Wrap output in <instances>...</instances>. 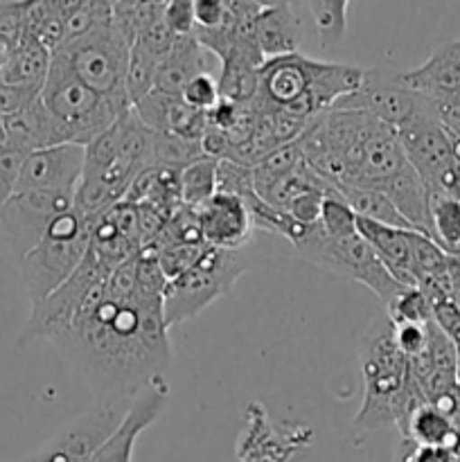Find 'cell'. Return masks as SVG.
Instances as JSON below:
<instances>
[{"label":"cell","mask_w":460,"mask_h":462,"mask_svg":"<svg viewBox=\"0 0 460 462\" xmlns=\"http://www.w3.org/2000/svg\"><path fill=\"white\" fill-rule=\"evenodd\" d=\"M400 431L404 440L415 442V445L449 447V449H454L458 424L449 415L442 413L440 409H436L428 402H422V404L410 411Z\"/></svg>","instance_id":"cell-23"},{"label":"cell","mask_w":460,"mask_h":462,"mask_svg":"<svg viewBox=\"0 0 460 462\" xmlns=\"http://www.w3.org/2000/svg\"><path fill=\"white\" fill-rule=\"evenodd\" d=\"M3 129L5 143L23 149L25 153L66 143L61 129L54 122V117L50 116L48 108L43 106L41 97L32 102L27 108H23V111L3 117Z\"/></svg>","instance_id":"cell-20"},{"label":"cell","mask_w":460,"mask_h":462,"mask_svg":"<svg viewBox=\"0 0 460 462\" xmlns=\"http://www.w3.org/2000/svg\"><path fill=\"white\" fill-rule=\"evenodd\" d=\"M395 131L406 158L427 185V192H433L437 180L454 162V153H451V138L433 113L431 99L427 97V104L409 120L401 122Z\"/></svg>","instance_id":"cell-12"},{"label":"cell","mask_w":460,"mask_h":462,"mask_svg":"<svg viewBox=\"0 0 460 462\" xmlns=\"http://www.w3.org/2000/svg\"><path fill=\"white\" fill-rule=\"evenodd\" d=\"M167 402H170V386L165 383V379H158L152 386L144 388L143 393H138L131 400L129 411L122 418L120 427L99 447L90 462H131L135 442L161 418Z\"/></svg>","instance_id":"cell-15"},{"label":"cell","mask_w":460,"mask_h":462,"mask_svg":"<svg viewBox=\"0 0 460 462\" xmlns=\"http://www.w3.org/2000/svg\"><path fill=\"white\" fill-rule=\"evenodd\" d=\"M180 99H183L188 106H192L194 111L207 113L216 102H219V79L212 77V72H203V75H197L180 93Z\"/></svg>","instance_id":"cell-31"},{"label":"cell","mask_w":460,"mask_h":462,"mask_svg":"<svg viewBox=\"0 0 460 462\" xmlns=\"http://www.w3.org/2000/svg\"><path fill=\"white\" fill-rule=\"evenodd\" d=\"M343 199H345L347 206L354 210L356 217L361 219H370L377 221V224L383 226H395V228H406L413 230V226L400 215L395 206H392L391 199L386 197L379 189H370V188H341L338 189Z\"/></svg>","instance_id":"cell-25"},{"label":"cell","mask_w":460,"mask_h":462,"mask_svg":"<svg viewBox=\"0 0 460 462\" xmlns=\"http://www.w3.org/2000/svg\"><path fill=\"white\" fill-rule=\"evenodd\" d=\"M433 323L442 329L446 338L455 346V350H460V307L455 305L451 298L445 300H437L431 305Z\"/></svg>","instance_id":"cell-36"},{"label":"cell","mask_w":460,"mask_h":462,"mask_svg":"<svg viewBox=\"0 0 460 462\" xmlns=\"http://www.w3.org/2000/svg\"><path fill=\"white\" fill-rule=\"evenodd\" d=\"M356 355L363 377V404L354 415V429L363 433L388 427L400 429L410 411L427 400L410 379L409 359L395 346L386 311L365 329Z\"/></svg>","instance_id":"cell-4"},{"label":"cell","mask_w":460,"mask_h":462,"mask_svg":"<svg viewBox=\"0 0 460 462\" xmlns=\"http://www.w3.org/2000/svg\"><path fill=\"white\" fill-rule=\"evenodd\" d=\"M86 165V147L75 143L52 144L27 153L23 162L18 189H50L66 192L77 189Z\"/></svg>","instance_id":"cell-14"},{"label":"cell","mask_w":460,"mask_h":462,"mask_svg":"<svg viewBox=\"0 0 460 462\" xmlns=\"http://www.w3.org/2000/svg\"><path fill=\"white\" fill-rule=\"evenodd\" d=\"M300 34V21H298L289 3L260 9L255 21H253V39H255V45L264 61L298 52Z\"/></svg>","instance_id":"cell-19"},{"label":"cell","mask_w":460,"mask_h":462,"mask_svg":"<svg viewBox=\"0 0 460 462\" xmlns=\"http://www.w3.org/2000/svg\"><path fill=\"white\" fill-rule=\"evenodd\" d=\"M428 237L446 253L460 255V201L446 194H428Z\"/></svg>","instance_id":"cell-24"},{"label":"cell","mask_w":460,"mask_h":462,"mask_svg":"<svg viewBox=\"0 0 460 462\" xmlns=\"http://www.w3.org/2000/svg\"><path fill=\"white\" fill-rule=\"evenodd\" d=\"M363 68L350 63H329L300 52L266 59L257 70V113H287L314 120L329 111L338 99L354 93L363 81Z\"/></svg>","instance_id":"cell-3"},{"label":"cell","mask_w":460,"mask_h":462,"mask_svg":"<svg viewBox=\"0 0 460 462\" xmlns=\"http://www.w3.org/2000/svg\"><path fill=\"white\" fill-rule=\"evenodd\" d=\"M16 462H21V460H16Z\"/></svg>","instance_id":"cell-45"},{"label":"cell","mask_w":460,"mask_h":462,"mask_svg":"<svg viewBox=\"0 0 460 462\" xmlns=\"http://www.w3.org/2000/svg\"><path fill=\"white\" fill-rule=\"evenodd\" d=\"M93 226V221L72 208L57 217L45 237L18 262L30 305L45 300L75 273L88 251Z\"/></svg>","instance_id":"cell-6"},{"label":"cell","mask_w":460,"mask_h":462,"mask_svg":"<svg viewBox=\"0 0 460 462\" xmlns=\"http://www.w3.org/2000/svg\"><path fill=\"white\" fill-rule=\"evenodd\" d=\"M230 0H194V32H210L225 25Z\"/></svg>","instance_id":"cell-32"},{"label":"cell","mask_w":460,"mask_h":462,"mask_svg":"<svg viewBox=\"0 0 460 462\" xmlns=\"http://www.w3.org/2000/svg\"><path fill=\"white\" fill-rule=\"evenodd\" d=\"M0 143H5V129H3V117H0Z\"/></svg>","instance_id":"cell-43"},{"label":"cell","mask_w":460,"mask_h":462,"mask_svg":"<svg viewBox=\"0 0 460 462\" xmlns=\"http://www.w3.org/2000/svg\"><path fill=\"white\" fill-rule=\"evenodd\" d=\"M427 104V97L413 93L400 81L397 72L382 70H365L363 81L354 93L338 99L332 108H352V111H365L377 120L386 122L388 126L397 129L401 122L409 120L413 113Z\"/></svg>","instance_id":"cell-13"},{"label":"cell","mask_w":460,"mask_h":462,"mask_svg":"<svg viewBox=\"0 0 460 462\" xmlns=\"http://www.w3.org/2000/svg\"><path fill=\"white\" fill-rule=\"evenodd\" d=\"M12 52H14V48H9V45L5 43V41H0V70H3V68L7 66V61H9V57H12Z\"/></svg>","instance_id":"cell-40"},{"label":"cell","mask_w":460,"mask_h":462,"mask_svg":"<svg viewBox=\"0 0 460 462\" xmlns=\"http://www.w3.org/2000/svg\"><path fill=\"white\" fill-rule=\"evenodd\" d=\"M50 59H52V50L45 48L34 34L25 32L21 43L14 48L7 66L0 70V81L41 90L45 84V77H48Z\"/></svg>","instance_id":"cell-22"},{"label":"cell","mask_w":460,"mask_h":462,"mask_svg":"<svg viewBox=\"0 0 460 462\" xmlns=\"http://www.w3.org/2000/svg\"><path fill=\"white\" fill-rule=\"evenodd\" d=\"M167 332L162 293L138 287L131 296H115L104 280L50 343L79 370L99 400H133L153 382L165 379L171 365Z\"/></svg>","instance_id":"cell-1"},{"label":"cell","mask_w":460,"mask_h":462,"mask_svg":"<svg viewBox=\"0 0 460 462\" xmlns=\"http://www.w3.org/2000/svg\"><path fill=\"white\" fill-rule=\"evenodd\" d=\"M318 224L323 228L325 235L329 237H352L356 235V215L350 206L345 203V199L338 194V189H332L327 197L320 203V217Z\"/></svg>","instance_id":"cell-28"},{"label":"cell","mask_w":460,"mask_h":462,"mask_svg":"<svg viewBox=\"0 0 460 462\" xmlns=\"http://www.w3.org/2000/svg\"><path fill=\"white\" fill-rule=\"evenodd\" d=\"M431 104L433 113H436L437 122L446 131V135L460 140V95L445 99H431Z\"/></svg>","instance_id":"cell-38"},{"label":"cell","mask_w":460,"mask_h":462,"mask_svg":"<svg viewBox=\"0 0 460 462\" xmlns=\"http://www.w3.org/2000/svg\"><path fill=\"white\" fill-rule=\"evenodd\" d=\"M207 57H212V54L194 39V34L179 36L165 61H162L161 70H158L156 90L167 95H180L194 77L210 72Z\"/></svg>","instance_id":"cell-21"},{"label":"cell","mask_w":460,"mask_h":462,"mask_svg":"<svg viewBox=\"0 0 460 462\" xmlns=\"http://www.w3.org/2000/svg\"><path fill=\"white\" fill-rule=\"evenodd\" d=\"M216 158L201 156L180 170V201L188 208H201L216 192Z\"/></svg>","instance_id":"cell-26"},{"label":"cell","mask_w":460,"mask_h":462,"mask_svg":"<svg viewBox=\"0 0 460 462\" xmlns=\"http://www.w3.org/2000/svg\"><path fill=\"white\" fill-rule=\"evenodd\" d=\"M427 325H415V323H401V325H392V337H395V346L400 347L401 355L406 359H413L418 356L419 352H424L428 341V332Z\"/></svg>","instance_id":"cell-33"},{"label":"cell","mask_w":460,"mask_h":462,"mask_svg":"<svg viewBox=\"0 0 460 462\" xmlns=\"http://www.w3.org/2000/svg\"><path fill=\"white\" fill-rule=\"evenodd\" d=\"M197 217L207 246L242 251L253 239V215L246 201L235 194L215 192V197L197 208Z\"/></svg>","instance_id":"cell-16"},{"label":"cell","mask_w":460,"mask_h":462,"mask_svg":"<svg viewBox=\"0 0 460 462\" xmlns=\"http://www.w3.org/2000/svg\"><path fill=\"white\" fill-rule=\"evenodd\" d=\"M129 54L131 41L122 34L113 18L52 50V59L61 61L77 79L120 108H131L126 90Z\"/></svg>","instance_id":"cell-5"},{"label":"cell","mask_w":460,"mask_h":462,"mask_svg":"<svg viewBox=\"0 0 460 462\" xmlns=\"http://www.w3.org/2000/svg\"><path fill=\"white\" fill-rule=\"evenodd\" d=\"M41 102L61 129L63 140L84 147L102 135L122 113L129 111L88 88L57 59H50Z\"/></svg>","instance_id":"cell-7"},{"label":"cell","mask_w":460,"mask_h":462,"mask_svg":"<svg viewBox=\"0 0 460 462\" xmlns=\"http://www.w3.org/2000/svg\"><path fill=\"white\" fill-rule=\"evenodd\" d=\"M296 248L305 260L314 262L320 269L345 275V278L368 287L370 291L377 293L383 307L406 289L404 284H400L388 273L386 266L379 262V257L374 255L373 248L359 233L352 235V237H329L316 221V224L307 226L305 235L296 244Z\"/></svg>","instance_id":"cell-9"},{"label":"cell","mask_w":460,"mask_h":462,"mask_svg":"<svg viewBox=\"0 0 460 462\" xmlns=\"http://www.w3.org/2000/svg\"><path fill=\"white\" fill-rule=\"evenodd\" d=\"M386 316L392 325H424L433 319L431 300L418 287H406L386 305Z\"/></svg>","instance_id":"cell-29"},{"label":"cell","mask_w":460,"mask_h":462,"mask_svg":"<svg viewBox=\"0 0 460 462\" xmlns=\"http://www.w3.org/2000/svg\"><path fill=\"white\" fill-rule=\"evenodd\" d=\"M449 298L460 307V257H449Z\"/></svg>","instance_id":"cell-39"},{"label":"cell","mask_w":460,"mask_h":462,"mask_svg":"<svg viewBox=\"0 0 460 462\" xmlns=\"http://www.w3.org/2000/svg\"><path fill=\"white\" fill-rule=\"evenodd\" d=\"M153 165L156 131L149 129L131 106L102 135L86 144L84 176L75 189V208L95 224Z\"/></svg>","instance_id":"cell-2"},{"label":"cell","mask_w":460,"mask_h":462,"mask_svg":"<svg viewBox=\"0 0 460 462\" xmlns=\"http://www.w3.org/2000/svg\"><path fill=\"white\" fill-rule=\"evenodd\" d=\"M454 454H455V458H458V462H460V427H458V436H455V445H454Z\"/></svg>","instance_id":"cell-41"},{"label":"cell","mask_w":460,"mask_h":462,"mask_svg":"<svg viewBox=\"0 0 460 462\" xmlns=\"http://www.w3.org/2000/svg\"><path fill=\"white\" fill-rule=\"evenodd\" d=\"M395 462H458V458L449 447H424L401 440Z\"/></svg>","instance_id":"cell-37"},{"label":"cell","mask_w":460,"mask_h":462,"mask_svg":"<svg viewBox=\"0 0 460 462\" xmlns=\"http://www.w3.org/2000/svg\"><path fill=\"white\" fill-rule=\"evenodd\" d=\"M129 404L131 400L124 397L99 400L93 409L81 413L61 433H57L50 445L21 462H90L99 447L120 427Z\"/></svg>","instance_id":"cell-11"},{"label":"cell","mask_w":460,"mask_h":462,"mask_svg":"<svg viewBox=\"0 0 460 462\" xmlns=\"http://www.w3.org/2000/svg\"><path fill=\"white\" fill-rule=\"evenodd\" d=\"M356 230L397 282L404 284V287H415L413 271H410L415 230L383 226L377 224V221L361 219V217H356Z\"/></svg>","instance_id":"cell-18"},{"label":"cell","mask_w":460,"mask_h":462,"mask_svg":"<svg viewBox=\"0 0 460 462\" xmlns=\"http://www.w3.org/2000/svg\"><path fill=\"white\" fill-rule=\"evenodd\" d=\"M75 208V189H18L0 206V230L18 262L45 237L57 217Z\"/></svg>","instance_id":"cell-10"},{"label":"cell","mask_w":460,"mask_h":462,"mask_svg":"<svg viewBox=\"0 0 460 462\" xmlns=\"http://www.w3.org/2000/svg\"><path fill=\"white\" fill-rule=\"evenodd\" d=\"M39 97H41L39 88L0 81V117H7V116H14V113L23 111V108H27Z\"/></svg>","instance_id":"cell-34"},{"label":"cell","mask_w":460,"mask_h":462,"mask_svg":"<svg viewBox=\"0 0 460 462\" xmlns=\"http://www.w3.org/2000/svg\"><path fill=\"white\" fill-rule=\"evenodd\" d=\"M162 23L176 36L194 34V0H170L162 12Z\"/></svg>","instance_id":"cell-35"},{"label":"cell","mask_w":460,"mask_h":462,"mask_svg":"<svg viewBox=\"0 0 460 462\" xmlns=\"http://www.w3.org/2000/svg\"><path fill=\"white\" fill-rule=\"evenodd\" d=\"M455 382L460 386V350H458V361H455Z\"/></svg>","instance_id":"cell-42"},{"label":"cell","mask_w":460,"mask_h":462,"mask_svg":"<svg viewBox=\"0 0 460 462\" xmlns=\"http://www.w3.org/2000/svg\"><path fill=\"white\" fill-rule=\"evenodd\" d=\"M401 84L428 99L460 95V39L440 45L422 66L397 72Z\"/></svg>","instance_id":"cell-17"},{"label":"cell","mask_w":460,"mask_h":462,"mask_svg":"<svg viewBox=\"0 0 460 462\" xmlns=\"http://www.w3.org/2000/svg\"><path fill=\"white\" fill-rule=\"evenodd\" d=\"M27 153L9 143H0V206L16 192Z\"/></svg>","instance_id":"cell-30"},{"label":"cell","mask_w":460,"mask_h":462,"mask_svg":"<svg viewBox=\"0 0 460 462\" xmlns=\"http://www.w3.org/2000/svg\"><path fill=\"white\" fill-rule=\"evenodd\" d=\"M455 424H458V427H460V413L455 415Z\"/></svg>","instance_id":"cell-44"},{"label":"cell","mask_w":460,"mask_h":462,"mask_svg":"<svg viewBox=\"0 0 460 462\" xmlns=\"http://www.w3.org/2000/svg\"><path fill=\"white\" fill-rule=\"evenodd\" d=\"M248 269L242 251L207 246L203 255L185 273L167 280L162 291V311L167 328L185 323L206 307L230 293L239 275Z\"/></svg>","instance_id":"cell-8"},{"label":"cell","mask_w":460,"mask_h":462,"mask_svg":"<svg viewBox=\"0 0 460 462\" xmlns=\"http://www.w3.org/2000/svg\"><path fill=\"white\" fill-rule=\"evenodd\" d=\"M347 5L350 0H307V9L314 21L318 43L332 50L345 39L347 32Z\"/></svg>","instance_id":"cell-27"}]
</instances>
